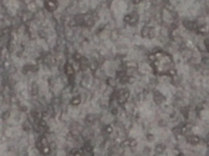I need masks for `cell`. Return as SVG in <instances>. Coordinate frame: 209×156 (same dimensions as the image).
I'll use <instances>...</instances> for the list:
<instances>
[{
  "mask_svg": "<svg viewBox=\"0 0 209 156\" xmlns=\"http://www.w3.org/2000/svg\"><path fill=\"white\" fill-rule=\"evenodd\" d=\"M81 102V99L79 98V97H76V98H74L71 101V103L73 105H78Z\"/></svg>",
  "mask_w": 209,
  "mask_h": 156,
  "instance_id": "cell-3",
  "label": "cell"
},
{
  "mask_svg": "<svg viewBox=\"0 0 209 156\" xmlns=\"http://www.w3.org/2000/svg\"><path fill=\"white\" fill-rule=\"evenodd\" d=\"M65 72H66L67 76L70 78H73L74 76V70L73 68V67L70 64H66L65 67Z\"/></svg>",
  "mask_w": 209,
  "mask_h": 156,
  "instance_id": "cell-2",
  "label": "cell"
},
{
  "mask_svg": "<svg viewBox=\"0 0 209 156\" xmlns=\"http://www.w3.org/2000/svg\"><path fill=\"white\" fill-rule=\"evenodd\" d=\"M143 0H133V3L135 4H137V3H140V2H142Z\"/></svg>",
  "mask_w": 209,
  "mask_h": 156,
  "instance_id": "cell-5",
  "label": "cell"
},
{
  "mask_svg": "<svg viewBox=\"0 0 209 156\" xmlns=\"http://www.w3.org/2000/svg\"><path fill=\"white\" fill-rule=\"evenodd\" d=\"M57 6H58V2L56 0H47L45 2L46 8L50 12H53L54 10H56Z\"/></svg>",
  "mask_w": 209,
  "mask_h": 156,
  "instance_id": "cell-1",
  "label": "cell"
},
{
  "mask_svg": "<svg viewBox=\"0 0 209 156\" xmlns=\"http://www.w3.org/2000/svg\"><path fill=\"white\" fill-rule=\"evenodd\" d=\"M42 152H43L44 155H48V153L50 152V147H49L48 145H47V146H44L43 149L42 150Z\"/></svg>",
  "mask_w": 209,
  "mask_h": 156,
  "instance_id": "cell-4",
  "label": "cell"
}]
</instances>
